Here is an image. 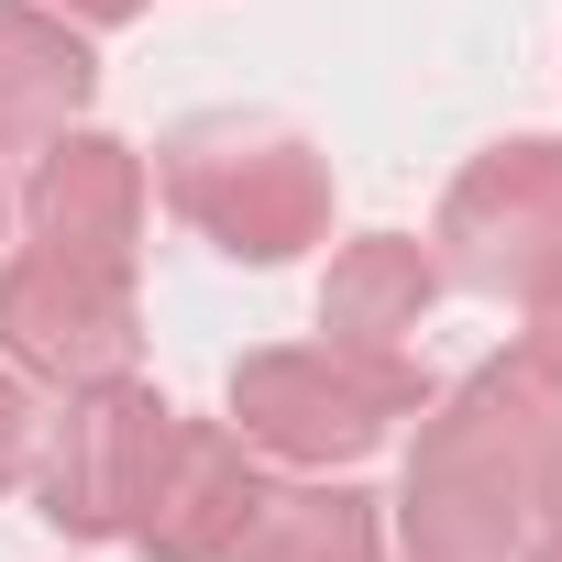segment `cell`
Here are the masks:
<instances>
[{
  "instance_id": "cell-1",
  "label": "cell",
  "mask_w": 562,
  "mask_h": 562,
  "mask_svg": "<svg viewBox=\"0 0 562 562\" xmlns=\"http://www.w3.org/2000/svg\"><path fill=\"white\" fill-rule=\"evenodd\" d=\"M408 474L386 507L397 562H529L551 529V430H562V386L540 375V353H485L463 386H430V408L408 419Z\"/></svg>"
},
{
  "instance_id": "cell-2",
  "label": "cell",
  "mask_w": 562,
  "mask_h": 562,
  "mask_svg": "<svg viewBox=\"0 0 562 562\" xmlns=\"http://www.w3.org/2000/svg\"><path fill=\"white\" fill-rule=\"evenodd\" d=\"M155 188L210 254H232L254 276L331 243V155L265 111H188L155 144Z\"/></svg>"
},
{
  "instance_id": "cell-3",
  "label": "cell",
  "mask_w": 562,
  "mask_h": 562,
  "mask_svg": "<svg viewBox=\"0 0 562 562\" xmlns=\"http://www.w3.org/2000/svg\"><path fill=\"white\" fill-rule=\"evenodd\" d=\"M430 408V375L386 342H265L232 364V430L276 474H353Z\"/></svg>"
},
{
  "instance_id": "cell-4",
  "label": "cell",
  "mask_w": 562,
  "mask_h": 562,
  "mask_svg": "<svg viewBox=\"0 0 562 562\" xmlns=\"http://www.w3.org/2000/svg\"><path fill=\"white\" fill-rule=\"evenodd\" d=\"M430 265H441V288L529 310L562 276V133H507V144L463 155V177L441 188V221H430Z\"/></svg>"
},
{
  "instance_id": "cell-5",
  "label": "cell",
  "mask_w": 562,
  "mask_h": 562,
  "mask_svg": "<svg viewBox=\"0 0 562 562\" xmlns=\"http://www.w3.org/2000/svg\"><path fill=\"white\" fill-rule=\"evenodd\" d=\"M166 430L177 408L144 386V375H111V386H67L56 419L34 430V518L56 540H133L144 518V485L166 463Z\"/></svg>"
},
{
  "instance_id": "cell-6",
  "label": "cell",
  "mask_w": 562,
  "mask_h": 562,
  "mask_svg": "<svg viewBox=\"0 0 562 562\" xmlns=\"http://www.w3.org/2000/svg\"><path fill=\"white\" fill-rule=\"evenodd\" d=\"M0 364L23 386H56V397L133 375L144 364V276L12 243L0 254Z\"/></svg>"
},
{
  "instance_id": "cell-7",
  "label": "cell",
  "mask_w": 562,
  "mask_h": 562,
  "mask_svg": "<svg viewBox=\"0 0 562 562\" xmlns=\"http://www.w3.org/2000/svg\"><path fill=\"white\" fill-rule=\"evenodd\" d=\"M144 221H155V166H144L122 133L78 122V133L34 144V177H23V243L144 276Z\"/></svg>"
},
{
  "instance_id": "cell-8",
  "label": "cell",
  "mask_w": 562,
  "mask_h": 562,
  "mask_svg": "<svg viewBox=\"0 0 562 562\" xmlns=\"http://www.w3.org/2000/svg\"><path fill=\"white\" fill-rule=\"evenodd\" d=\"M276 496V463L232 430V419H188L166 430V463L144 485V518H133V551L144 562H232V540L254 529V507Z\"/></svg>"
},
{
  "instance_id": "cell-9",
  "label": "cell",
  "mask_w": 562,
  "mask_h": 562,
  "mask_svg": "<svg viewBox=\"0 0 562 562\" xmlns=\"http://www.w3.org/2000/svg\"><path fill=\"white\" fill-rule=\"evenodd\" d=\"M100 100V56L67 12L45 0H0V155H34L56 133H78Z\"/></svg>"
},
{
  "instance_id": "cell-10",
  "label": "cell",
  "mask_w": 562,
  "mask_h": 562,
  "mask_svg": "<svg viewBox=\"0 0 562 562\" xmlns=\"http://www.w3.org/2000/svg\"><path fill=\"white\" fill-rule=\"evenodd\" d=\"M441 310V265H430V243H408V232H353L342 254H331V276H321V331L331 342H386V353H408V331Z\"/></svg>"
},
{
  "instance_id": "cell-11",
  "label": "cell",
  "mask_w": 562,
  "mask_h": 562,
  "mask_svg": "<svg viewBox=\"0 0 562 562\" xmlns=\"http://www.w3.org/2000/svg\"><path fill=\"white\" fill-rule=\"evenodd\" d=\"M232 562H397L386 507L342 474H299L254 507V529L232 540Z\"/></svg>"
},
{
  "instance_id": "cell-12",
  "label": "cell",
  "mask_w": 562,
  "mask_h": 562,
  "mask_svg": "<svg viewBox=\"0 0 562 562\" xmlns=\"http://www.w3.org/2000/svg\"><path fill=\"white\" fill-rule=\"evenodd\" d=\"M34 430H45V408H34V386L0 364V496H12L23 474H34Z\"/></svg>"
},
{
  "instance_id": "cell-13",
  "label": "cell",
  "mask_w": 562,
  "mask_h": 562,
  "mask_svg": "<svg viewBox=\"0 0 562 562\" xmlns=\"http://www.w3.org/2000/svg\"><path fill=\"white\" fill-rule=\"evenodd\" d=\"M529 353H540V375L562 386V276H551V288L529 299Z\"/></svg>"
},
{
  "instance_id": "cell-14",
  "label": "cell",
  "mask_w": 562,
  "mask_h": 562,
  "mask_svg": "<svg viewBox=\"0 0 562 562\" xmlns=\"http://www.w3.org/2000/svg\"><path fill=\"white\" fill-rule=\"evenodd\" d=\"M45 12H67L78 34H122V23H144L155 0H45Z\"/></svg>"
},
{
  "instance_id": "cell-15",
  "label": "cell",
  "mask_w": 562,
  "mask_h": 562,
  "mask_svg": "<svg viewBox=\"0 0 562 562\" xmlns=\"http://www.w3.org/2000/svg\"><path fill=\"white\" fill-rule=\"evenodd\" d=\"M551 518H562V430H551Z\"/></svg>"
},
{
  "instance_id": "cell-16",
  "label": "cell",
  "mask_w": 562,
  "mask_h": 562,
  "mask_svg": "<svg viewBox=\"0 0 562 562\" xmlns=\"http://www.w3.org/2000/svg\"><path fill=\"white\" fill-rule=\"evenodd\" d=\"M529 562H562V518H551V529H540V551H529Z\"/></svg>"
},
{
  "instance_id": "cell-17",
  "label": "cell",
  "mask_w": 562,
  "mask_h": 562,
  "mask_svg": "<svg viewBox=\"0 0 562 562\" xmlns=\"http://www.w3.org/2000/svg\"><path fill=\"white\" fill-rule=\"evenodd\" d=\"M0 221H12V199H0Z\"/></svg>"
}]
</instances>
